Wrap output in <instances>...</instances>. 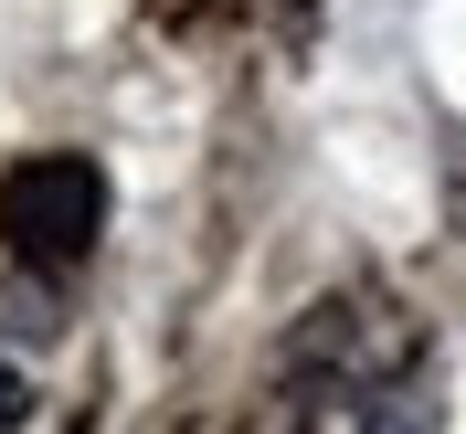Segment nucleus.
Listing matches in <instances>:
<instances>
[{
	"label": "nucleus",
	"mask_w": 466,
	"mask_h": 434,
	"mask_svg": "<svg viewBox=\"0 0 466 434\" xmlns=\"http://www.w3.org/2000/svg\"><path fill=\"white\" fill-rule=\"evenodd\" d=\"M0 328H11V339H54V328H64L54 265H22V276H0Z\"/></svg>",
	"instance_id": "nucleus-3"
},
{
	"label": "nucleus",
	"mask_w": 466,
	"mask_h": 434,
	"mask_svg": "<svg viewBox=\"0 0 466 434\" xmlns=\"http://www.w3.org/2000/svg\"><path fill=\"white\" fill-rule=\"evenodd\" d=\"M445 223L466 233V127H456V138H445Z\"/></svg>",
	"instance_id": "nucleus-4"
},
{
	"label": "nucleus",
	"mask_w": 466,
	"mask_h": 434,
	"mask_svg": "<svg viewBox=\"0 0 466 434\" xmlns=\"http://www.w3.org/2000/svg\"><path fill=\"white\" fill-rule=\"evenodd\" d=\"M350 434H435V381L403 371V381H371V403H360V424Z\"/></svg>",
	"instance_id": "nucleus-2"
},
{
	"label": "nucleus",
	"mask_w": 466,
	"mask_h": 434,
	"mask_svg": "<svg viewBox=\"0 0 466 434\" xmlns=\"http://www.w3.org/2000/svg\"><path fill=\"white\" fill-rule=\"evenodd\" d=\"M106 233V170L96 159H75V148H43V159H22V170L0 180V244L22 265H86V244Z\"/></svg>",
	"instance_id": "nucleus-1"
},
{
	"label": "nucleus",
	"mask_w": 466,
	"mask_h": 434,
	"mask_svg": "<svg viewBox=\"0 0 466 434\" xmlns=\"http://www.w3.org/2000/svg\"><path fill=\"white\" fill-rule=\"evenodd\" d=\"M22 413H32V392H22V371H0V434L22 424Z\"/></svg>",
	"instance_id": "nucleus-5"
}]
</instances>
